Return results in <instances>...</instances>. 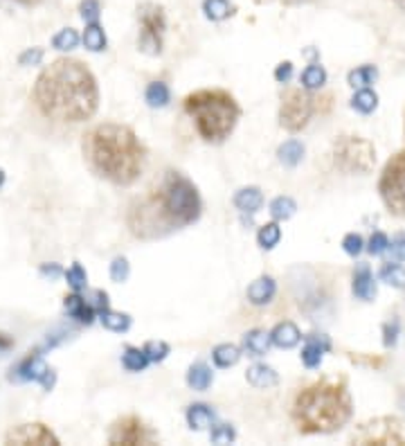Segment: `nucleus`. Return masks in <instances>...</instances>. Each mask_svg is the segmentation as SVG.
<instances>
[{"label": "nucleus", "instance_id": "f8f14e48", "mask_svg": "<svg viewBox=\"0 0 405 446\" xmlns=\"http://www.w3.org/2000/svg\"><path fill=\"white\" fill-rule=\"evenodd\" d=\"M7 444H52L57 446L59 438L50 428H45L43 424H25V426H18L7 435Z\"/></svg>", "mask_w": 405, "mask_h": 446}, {"label": "nucleus", "instance_id": "7c9ffc66", "mask_svg": "<svg viewBox=\"0 0 405 446\" xmlns=\"http://www.w3.org/2000/svg\"><path fill=\"white\" fill-rule=\"evenodd\" d=\"M297 210V203L290 199V196H277V199L270 203V214H273V219L277 221H286L290 216L295 214Z\"/></svg>", "mask_w": 405, "mask_h": 446}, {"label": "nucleus", "instance_id": "9d476101", "mask_svg": "<svg viewBox=\"0 0 405 446\" xmlns=\"http://www.w3.org/2000/svg\"><path fill=\"white\" fill-rule=\"evenodd\" d=\"M315 113V99L304 90H288L279 109V124L286 131H302Z\"/></svg>", "mask_w": 405, "mask_h": 446}, {"label": "nucleus", "instance_id": "bb28decb", "mask_svg": "<svg viewBox=\"0 0 405 446\" xmlns=\"http://www.w3.org/2000/svg\"><path fill=\"white\" fill-rule=\"evenodd\" d=\"M277 155H279V162L288 165V167H295L304 155V144L297 140H288L277 149Z\"/></svg>", "mask_w": 405, "mask_h": 446}, {"label": "nucleus", "instance_id": "9b49d317", "mask_svg": "<svg viewBox=\"0 0 405 446\" xmlns=\"http://www.w3.org/2000/svg\"><path fill=\"white\" fill-rule=\"evenodd\" d=\"M111 444H153L155 433L144 424L140 417H124L120 421L113 424V428L108 433Z\"/></svg>", "mask_w": 405, "mask_h": 446}, {"label": "nucleus", "instance_id": "72a5a7b5", "mask_svg": "<svg viewBox=\"0 0 405 446\" xmlns=\"http://www.w3.org/2000/svg\"><path fill=\"white\" fill-rule=\"evenodd\" d=\"M279 239H282V230H279L277 223H266L259 228L257 232V242L262 248H266V251H270V248H275L279 244Z\"/></svg>", "mask_w": 405, "mask_h": 446}, {"label": "nucleus", "instance_id": "a878e982", "mask_svg": "<svg viewBox=\"0 0 405 446\" xmlns=\"http://www.w3.org/2000/svg\"><path fill=\"white\" fill-rule=\"evenodd\" d=\"M351 106H354L362 116H369V113L376 111L378 106V95L369 88H360L354 97H351Z\"/></svg>", "mask_w": 405, "mask_h": 446}, {"label": "nucleus", "instance_id": "c756f323", "mask_svg": "<svg viewBox=\"0 0 405 446\" xmlns=\"http://www.w3.org/2000/svg\"><path fill=\"white\" fill-rule=\"evenodd\" d=\"M376 77H378V70L374 66H360V68L349 72V86H354L358 90L369 88L374 81H376Z\"/></svg>", "mask_w": 405, "mask_h": 446}, {"label": "nucleus", "instance_id": "473e14b6", "mask_svg": "<svg viewBox=\"0 0 405 446\" xmlns=\"http://www.w3.org/2000/svg\"><path fill=\"white\" fill-rule=\"evenodd\" d=\"M212 356H214V363L219 368H230V365H234V363L241 358V351H239V347H234V345H219V347H214V351H212Z\"/></svg>", "mask_w": 405, "mask_h": 446}, {"label": "nucleus", "instance_id": "c03bdc74", "mask_svg": "<svg viewBox=\"0 0 405 446\" xmlns=\"http://www.w3.org/2000/svg\"><path fill=\"white\" fill-rule=\"evenodd\" d=\"M390 248V239H388V235H383V232H374L371 235V239H369V246H367V251L371 255H381V253H385Z\"/></svg>", "mask_w": 405, "mask_h": 446}, {"label": "nucleus", "instance_id": "6e6552de", "mask_svg": "<svg viewBox=\"0 0 405 446\" xmlns=\"http://www.w3.org/2000/svg\"><path fill=\"white\" fill-rule=\"evenodd\" d=\"M138 23H140V50L155 57L162 52L164 29H167V16H164L162 5L142 3L138 7Z\"/></svg>", "mask_w": 405, "mask_h": 446}, {"label": "nucleus", "instance_id": "5701e85b", "mask_svg": "<svg viewBox=\"0 0 405 446\" xmlns=\"http://www.w3.org/2000/svg\"><path fill=\"white\" fill-rule=\"evenodd\" d=\"M203 12L210 20H225L234 14V5L230 0H203Z\"/></svg>", "mask_w": 405, "mask_h": 446}, {"label": "nucleus", "instance_id": "58836bf2", "mask_svg": "<svg viewBox=\"0 0 405 446\" xmlns=\"http://www.w3.org/2000/svg\"><path fill=\"white\" fill-rule=\"evenodd\" d=\"M79 12H81V18H84L86 23H97L99 12H101L99 0H84V3L79 5Z\"/></svg>", "mask_w": 405, "mask_h": 446}, {"label": "nucleus", "instance_id": "7ed1b4c3", "mask_svg": "<svg viewBox=\"0 0 405 446\" xmlns=\"http://www.w3.org/2000/svg\"><path fill=\"white\" fill-rule=\"evenodd\" d=\"M90 167L115 185H131L144 167V147L122 124H99L84 140Z\"/></svg>", "mask_w": 405, "mask_h": 446}, {"label": "nucleus", "instance_id": "dca6fc26", "mask_svg": "<svg viewBox=\"0 0 405 446\" xmlns=\"http://www.w3.org/2000/svg\"><path fill=\"white\" fill-rule=\"evenodd\" d=\"M299 338H302V334H299V329L293 325V323H279L273 331H270V340H273L275 347H282V349H290L295 347L299 343Z\"/></svg>", "mask_w": 405, "mask_h": 446}, {"label": "nucleus", "instance_id": "a211bd4d", "mask_svg": "<svg viewBox=\"0 0 405 446\" xmlns=\"http://www.w3.org/2000/svg\"><path fill=\"white\" fill-rule=\"evenodd\" d=\"M234 205L241 212H257L264 205V194L259 188H241L234 194Z\"/></svg>", "mask_w": 405, "mask_h": 446}, {"label": "nucleus", "instance_id": "393cba45", "mask_svg": "<svg viewBox=\"0 0 405 446\" xmlns=\"http://www.w3.org/2000/svg\"><path fill=\"white\" fill-rule=\"evenodd\" d=\"M187 383L194 388V390H207L212 383V370L205 365V363H196V365L190 368L187 372Z\"/></svg>", "mask_w": 405, "mask_h": 446}, {"label": "nucleus", "instance_id": "ddd939ff", "mask_svg": "<svg viewBox=\"0 0 405 446\" xmlns=\"http://www.w3.org/2000/svg\"><path fill=\"white\" fill-rule=\"evenodd\" d=\"M16 377L18 379H32V381H38L41 386L43 388H52L55 386V372H52L45 363H43V358L41 356H27L23 363H20V365L16 368Z\"/></svg>", "mask_w": 405, "mask_h": 446}, {"label": "nucleus", "instance_id": "a18cd8bd", "mask_svg": "<svg viewBox=\"0 0 405 446\" xmlns=\"http://www.w3.org/2000/svg\"><path fill=\"white\" fill-rule=\"evenodd\" d=\"M41 59H43V50L41 48H29L25 50L23 55H20V66H38Z\"/></svg>", "mask_w": 405, "mask_h": 446}, {"label": "nucleus", "instance_id": "37998d69", "mask_svg": "<svg viewBox=\"0 0 405 446\" xmlns=\"http://www.w3.org/2000/svg\"><path fill=\"white\" fill-rule=\"evenodd\" d=\"M362 237L360 235H356V232H351V235H347L345 239H342V248H345V253L347 255H351V257H356V255H360V251H362Z\"/></svg>", "mask_w": 405, "mask_h": 446}, {"label": "nucleus", "instance_id": "1a4fd4ad", "mask_svg": "<svg viewBox=\"0 0 405 446\" xmlns=\"http://www.w3.org/2000/svg\"><path fill=\"white\" fill-rule=\"evenodd\" d=\"M351 444H405V424L397 417L371 419L354 431Z\"/></svg>", "mask_w": 405, "mask_h": 446}, {"label": "nucleus", "instance_id": "f257e3e1", "mask_svg": "<svg viewBox=\"0 0 405 446\" xmlns=\"http://www.w3.org/2000/svg\"><path fill=\"white\" fill-rule=\"evenodd\" d=\"M34 102L52 120L84 122L97 111V81L81 61L59 59L36 79Z\"/></svg>", "mask_w": 405, "mask_h": 446}, {"label": "nucleus", "instance_id": "a19ab883", "mask_svg": "<svg viewBox=\"0 0 405 446\" xmlns=\"http://www.w3.org/2000/svg\"><path fill=\"white\" fill-rule=\"evenodd\" d=\"M129 273H131V266L124 257H115L111 264V277L115 279V282H127L129 279Z\"/></svg>", "mask_w": 405, "mask_h": 446}, {"label": "nucleus", "instance_id": "0eeeda50", "mask_svg": "<svg viewBox=\"0 0 405 446\" xmlns=\"http://www.w3.org/2000/svg\"><path fill=\"white\" fill-rule=\"evenodd\" d=\"M381 199L397 216H405V151H399L388 160L378 183Z\"/></svg>", "mask_w": 405, "mask_h": 446}, {"label": "nucleus", "instance_id": "864d4df0", "mask_svg": "<svg viewBox=\"0 0 405 446\" xmlns=\"http://www.w3.org/2000/svg\"><path fill=\"white\" fill-rule=\"evenodd\" d=\"M392 3L397 7H401V9H405V0H392Z\"/></svg>", "mask_w": 405, "mask_h": 446}, {"label": "nucleus", "instance_id": "8fccbe9b", "mask_svg": "<svg viewBox=\"0 0 405 446\" xmlns=\"http://www.w3.org/2000/svg\"><path fill=\"white\" fill-rule=\"evenodd\" d=\"M41 273H43V275H52V277H55V275H59V268L57 266H43V268H41Z\"/></svg>", "mask_w": 405, "mask_h": 446}, {"label": "nucleus", "instance_id": "c9c22d12", "mask_svg": "<svg viewBox=\"0 0 405 446\" xmlns=\"http://www.w3.org/2000/svg\"><path fill=\"white\" fill-rule=\"evenodd\" d=\"M327 84V70L322 66H308L304 72H302V86L306 90H315V88H322Z\"/></svg>", "mask_w": 405, "mask_h": 446}, {"label": "nucleus", "instance_id": "6ab92c4d", "mask_svg": "<svg viewBox=\"0 0 405 446\" xmlns=\"http://www.w3.org/2000/svg\"><path fill=\"white\" fill-rule=\"evenodd\" d=\"M66 311L68 314L75 318V320H79V323H86V325H90L92 323V318H95V307L92 305H88L84 298H79L77 293L75 295H70V298H66Z\"/></svg>", "mask_w": 405, "mask_h": 446}, {"label": "nucleus", "instance_id": "2f4dec72", "mask_svg": "<svg viewBox=\"0 0 405 446\" xmlns=\"http://www.w3.org/2000/svg\"><path fill=\"white\" fill-rule=\"evenodd\" d=\"M84 46L90 52H101L106 50V34H104V29L99 27V23H90L84 32Z\"/></svg>", "mask_w": 405, "mask_h": 446}, {"label": "nucleus", "instance_id": "2eb2a0df", "mask_svg": "<svg viewBox=\"0 0 405 446\" xmlns=\"http://www.w3.org/2000/svg\"><path fill=\"white\" fill-rule=\"evenodd\" d=\"M331 349V340L327 336H311L306 340V345L302 349V361L306 368H318L322 363V356H325V351Z\"/></svg>", "mask_w": 405, "mask_h": 446}, {"label": "nucleus", "instance_id": "de8ad7c7", "mask_svg": "<svg viewBox=\"0 0 405 446\" xmlns=\"http://www.w3.org/2000/svg\"><path fill=\"white\" fill-rule=\"evenodd\" d=\"M290 77H293V64H290V61H284V64H279L277 70H275V79L279 81V84H286Z\"/></svg>", "mask_w": 405, "mask_h": 446}, {"label": "nucleus", "instance_id": "3c124183", "mask_svg": "<svg viewBox=\"0 0 405 446\" xmlns=\"http://www.w3.org/2000/svg\"><path fill=\"white\" fill-rule=\"evenodd\" d=\"M16 3H20V5H29V7H32V5H38L41 0H16Z\"/></svg>", "mask_w": 405, "mask_h": 446}, {"label": "nucleus", "instance_id": "aec40b11", "mask_svg": "<svg viewBox=\"0 0 405 446\" xmlns=\"http://www.w3.org/2000/svg\"><path fill=\"white\" fill-rule=\"evenodd\" d=\"M354 295L365 300V302H369V300H374V295H376V282H374L367 266H360L358 273L354 275Z\"/></svg>", "mask_w": 405, "mask_h": 446}, {"label": "nucleus", "instance_id": "f3484780", "mask_svg": "<svg viewBox=\"0 0 405 446\" xmlns=\"http://www.w3.org/2000/svg\"><path fill=\"white\" fill-rule=\"evenodd\" d=\"M246 379H248V383H250V386L262 388V390L277 386V381H279L277 372L270 368V365H264V363H257V365H253L250 370H248L246 372Z\"/></svg>", "mask_w": 405, "mask_h": 446}, {"label": "nucleus", "instance_id": "39448f33", "mask_svg": "<svg viewBox=\"0 0 405 446\" xmlns=\"http://www.w3.org/2000/svg\"><path fill=\"white\" fill-rule=\"evenodd\" d=\"M185 111L194 118L199 133L207 142H221L232 133L239 120V106L225 90H199L185 99Z\"/></svg>", "mask_w": 405, "mask_h": 446}, {"label": "nucleus", "instance_id": "cd10ccee", "mask_svg": "<svg viewBox=\"0 0 405 446\" xmlns=\"http://www.w3.org/2000/svg\"><path fill=\"white\" fill-rule=\"evenodd\" d=\"M169 88L167 84H162V81H153V84L147 86V92H144V99H147L149 106L153 109H162L169 104Z\"/></svg>", "mask_w": 405, "mask_h": 446}, {"label": "nucleus", "instance_id": "79ce46f5", "mask_svg": "<svg viewBox=\"0 0 405 446\" xmlns=\"http://www.w3.org/2000/svg\"><path fill=\"white\" fill-rule=\"evenodd\" d=\"M144 351H147V356H149L151 363H158V361H162V358H167V354H169V345L162 343V340H158V343H155V340H151V343L144 345Z\"/></svg>", "mask_w": 405, "mask_h": 446}, {"label": "nucleus", "instance_id": "4be33fe9", "mask_svg": "<svg viewBox=\"0 0 405 446\" xmlns=\"http://www.w3.org/2000/svg\"><path fill=\"white\" fill-rule=\"evenodd\" d=\"M270 343H273V340H270V334H266L264 329L248 331L246 338H243V345L253 356H264L268 351V347H270Z\"/></svg>", "mask_w": 405, "mask_h": 446}, {"label": "nucleus", "instance_id": "5fc2aeb1", "mask_svg": "<svg viewBox=\"0 0 405 446\" xmlns=\"http://www.w3.org/2000/svg\"><path fill=\"white\" fill-rule=\"evenodd\" d=\"M3 183H5V174H3V169H0V188H3Z\"/></svg>", "mask_w": 405, "mask_h": 446}, {"label": "nucleus", "instance_id": "f03ea898", "mask_svg": "<svg viewBox=\"0 0 405 446\" xmlns=\"http://www.w3.org/2000/svg\"><path fill=\"white\" fill-rule=\"evenodd\" d=\"M201 216V196L183 174L169 172L147 201L131 210V230L138 237H155L190 225Z\"/></svg>", "mask_w": 405, "mask_h": 446}, {"label": "nucleus", "instance_id": "ea45409f", "mask_svg": "<svg viewBox=\"0 0 405 446\" xmlns=\"http://www.w3.org/2000/svg\"><path fill=\"white\" fill-rule=\"evenodd\" d=\"M210 438H212L214 444H230V442H234L236 433H234V428L230 426V424H219L216 428H212Z\"/></svg>", "mask_w": 405, "mask_h": 446}, {"label": "nucleus", "instance_id": "b1692460", "mask_svg": "<svg viewBox=\"0 0 405 446\" xmlns=\"http://www.w3.org/2000/svg\"><path fill=\"white\" fill-rule=\"evenodd\" d=\"M149 356H147V351L138 349V347H127L124 349V354H122V365L127 368L129 372H142L144 368L149 365Z\"/></svg>", "mask_w": 405, "mask_h": 446}, {"label": "nucleus", "instance_id": "09e8293b", "mask_svg": "<svg viewBox=\"0 0 405 446\" xmlns=\"http://www.w3.org/2000/svg\"><path fill=\"white\" fill-rule=\"evenodd\" d=\"M397 336H399V323L394 320V323H388L385 325V338H383L385 347H392L394 343H397Z\"/></svg>", "mask_w": 405, "mask_h": 446}, {"label": "nucleus", "instance_id": "4468645a", "mask_svg": "<svg viewBox=\"0 0 405 446\" xmlns=\"http://www.w3.org/2000/svg\"><path fill=\"white\" fill-rule=\"evenodd\" d=\"M275 291H277V284L273 277H257L255 282L248 286V300H250L253 305L262 307V305H268L270 300L275 298Z\"/></svg>", "mask_w": 405, "mask_h": 446}, {"label": "nucleus", "instance_id": "e433bc0d", "mask_svg": "<svg viewBox=\"0 0 405 446\" xmlns=\"http://www.w3.org/2000/svg\"><path fill=\"white\" fill-rule=\"evenodd\" d=\"M66 279H68V284L72 291H81V288H86V282H88V275L86 271L81 268V264H72L68 271H66Z\"/></svg>", "mask_w": 405, "mask_h": 446}, {"label": "nucleus", "instance_id": "f704fd0d", "mask_svg": "<svg viewBox=\"0 0 405 446\" xmlns=\"http://www.w3.org/2000/svg\"><path fill=\"white\" fill-rule=\"evenodd\" d=\"M381 279L394 288H405V268L390 262L381 268Z\"/></svg>", "mask_w": 405, "mask_h": 446}, {"label": "nucleus", "instance_id": "49530a36", "mask_svg": "<svg viewBox=\"0 0 405 446\" xmlns=\"http://www.w3.org/2000/svg\"><path fill=\"white\" fill-rule=\"evenodd\" d=\"M390 251H392V257L397 259V262H405V235L397 237V239L390 244Z\"/></svg>", "mask_w": 405, "mask_h": 446}, {"label": "nucleus", "instance_id": "603ef678", "mask_svg": "<svg viewBox=\"0 0 405 446\" xmlns=\"http://www.w3.org/2000/svg\"><path fill=\"white\" fill-rule=\"evenodd\" d=\"M286 5H302V3H308V0H284Z\"/></svg>", "mask_w": 405, "mask_h": 446}, {"label": "nucleus", "instance_id": "4c0bfd02", "mask_svg": "<svg viewBox=\"0 0 405 446\" xmlns=\"http://www.w3.org/2000/svg\"><path fill=\"white\" fill-rule=\"evenodd\" d=\"M77 43H79V36L75 29H70V27L61 29V32L55 34V39H52V46L57 50H72V48H77Z\"/></svg>", "mask_w": 405, "mask_h": 446}, {"label": "nucleus", "instance_id": "412c9836", "mask_svg": "<svg viewBox=\"0 0 405 446\" xmlns=\"http://www.w3.org/2000/svg\"><path fill=\"white\" fill-rule=\"evenodd\" d=\"M214 421V410H210L205 406V403H194L187 410V424L194 428V431H205L207 426H212Z\"/></svg>", "mask_w": 405, "mask_h": 446}, {"label": "nucleus", "instance_id": "c85d7f7f", "mask_svg": "<svg viewBox=\"0 0 405 446\" xmlns=\"http://www.w3.org/2000/svg\"><path fill=\"white\" fill-rule=\"evenodd\" d=\"M99 318H101V325L111 329V331H127L131 327V318L127 314H120V311H111V309H101L99 311Z\"/></svg>", "mask_w": 405, "mask_h": 446}, {"label": "nucleus", "instance_id": "20e7f679", "mask_svg": "<svg viewBox=\"0 0 405 446\" xmlns=\"http://www.w3.org/2000/svg\"><path fill=\"white\" fill-rule=\"evenodd\" d=\"M351 417V397L336 381H320L295 399L293 419L302 433H334Z\"/></svg>", "mask_w": 405, "mask_h": 446}, {"label": "nucleus", "instance_id": "423d86ee", "mask_svg": "<svg viewBox=\"0 0 405 446\" xmlns=\"http://www.w3.org/2000/svg\"><path fill=\"white\" fill-rule=\"evenodd\" d=\"M334 162L345 174H367L376 162V149L365 138L342 136L334 147Z\"/></svg>", "mask_w": 405, "mask_h": 446}]
</instances>
